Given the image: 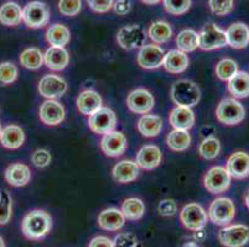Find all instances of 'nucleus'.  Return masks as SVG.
I'll return each instance as SVG.
<instances>
[{
    "label": "nucleus",
    "mask_w": 249,
    "mask_h": 247,
    "mask_svg": "<svg viewBox=\"0 0 249 247\" xmlns=\"http://www.w3.org/2000/svg\"><path fill=\"white\" fill-rule=\"evenodd\" d=\"M221 152V142L216 137H206L198 147V153L205 160H214Z\"/></svg>",
    "instance_id": "37"
},
{
    "label": "nucleus",
    "mask_w": 249,
    "mask_h": 247,
    "mask_svg": "<svg viewBox=\"0 0 249 247\" xmlns=\"http://www.w3.org/2000/svg\"><path fill=\"white\" fill-rule=\"evenodd\" d=\"M44 62L51 71H62L70 62V54L65 47L51 46L44 54Z\"/></svg>",
    "instance_id": "21"
},
{
    "label": "nucleus",
    "mask_w": 249,
    "mask_h": 247,
    "mask_svg": "<svg viewBox=\"0 0 249 247\" xmlns=\"http://www.w3.org/2000/svg\"><path fill=\"white\" fill-rule=\"evenodd\" d=\"M124 223H125V217H124L123 213L122 210L115 209V208L104 209L98 215V225L103 230L118 231L123 228Z\"/></svg>",
    "instance_id": "22"
},
{
    "label": "nucleus",
    "mask_w": 249,
    "mask_h": 247,
    "mask_svg": "<svg viewBox=\"0 0 249 247\" xmlns=\"http://www.w3.org/2000/svg\"><path fill=\"white\" fill-rule=\"evenodd\" d=\"M227 90L234 99H243L249 97V74L238 71L228 81Z\"/></svg>",
    "instance_id": "26"
},
{
    "label": "nucleus",
    "mask_w": 249,
    "mask_h": 247,
    "mask_svg": "<svg viewBox=\"0 0 249 247\" xmlns=\"http://www.w3.org/2000/svg\"><path fill=\"white\" fill-rule=\"evenodd\" d=\"M52 229V219L45 210H31L21 223L22 234L26 239L38 241L49 235Z\"/></svg>",
    "instance_id": "1"
},
{
    "label": "nucleus",
    "mask_w": 249,
    "mask_h": 247,
    "mask_svg": "<svg viewBox=\"0 0 249 247\" xmlns=\"http://www.w3.org/2000/svg\"><path fill=\"white\" fill-rule=\"evenodd\" d=\"M38 92L47 99L61 98L67 92V83L56 74H47L38 83Z\"/></svg>",
    "instance_id": "13"
},
{
    "label": "nucleus",
    "mask_w": 249,
    "mask_h": 247,
    "mask_svg": "<svg viewBox=\"0 0 249 247\" xmlns=\"http://www.w3.org/2000/svg\"><path fill=\"white\" fill-rule=\"evenodd\" d=\"M227 46V37L226 31L216 24H207L202 27L198 33V47L203 51H212V49H222Z\"/></svg>",
    "instance_id": "5"
},
{
    "label": "nucleus",
    "mask_w": 249,
    "mask_h": 247,
    "mask_svg": "<svg viewBox=\"0 0 249 247\" xmlns=\"http://www.w3.org/2000/svg\"><path fill=\"white\" fill-rule=\"evenodd\" d=\"M99 108H102V98L96 90H83L78 95V98H77V109H78V112L81 114L89 116L94 112H97Z\"/></svg>",
    "instance_id": "23"
},
{
    "label": "nucleus",
    "mask_w": 249,
    "mask_h": 247,
    "mask_svg": "<svg viewBox=\"0 0 249 247\" xmlns=\"http://www.w3.org/2000/svg\"><path fill=\"white\" fill-rule=\"evenodd\" d=\"M128 142L124 133L119 131H112L103 135L101 141V148L108 157H119L125 152Z\"/></svg>",
    "instance_id": "14"
},
{
    "label": "nucleus",
    "mask_w": 249,
    "mask_h": 247,
    "mask_svg": "<svg viewBox=\"0 0 249 247\" xmlns=\"http://www.w3.org/2000/svg\"><path fill=\"white\" fill-rule=\"evenodd\" d=\"M45 36H46V41L51 46L65 47L70 42L71 33L65 25L53 24L47 29Z\"/></svg>",
    "instance_id": "31"
},
{
    "label": "nucleus",
    "mask_w": 249,
    "mask_h": 247,
    "mask_svg": "<svg viewBox=\"0 0 249 247\" xmlns=\"http://www.w3.org/2000/svg\"><path fill=\"white\" fill-rule=\"evenodd\" d=\"M115 125H117V115L109 108L102 106L97 112L89 115V119H88V126L90 130L99 135H106L114 131Z\"/></svg>",
    "instance_id": "8"
},
{
    "label": "nucleus",
    "mask_w": 249,
    "mask_h": 247,
    "mask_svg": "<svg viewBox=\"0 0 249 247\" xmlns=\"http://www.w3.org/2000/svg\"><path fill=\"white\" fill-rule=\"evenodd\" d=\"M165 51L158 45H144L138 53V65L145 69H155L162 66Z\"/></svg>",
    "instance_id": "12"
},
{
    "label": "nucleus",
    "mask_w": 249,
    "mask_h": 247,
    "mask_svg": "<svg viewBox=\"0 0 249 247\" xmlns=\"http://www.w3.org/2000/svg\"><path fill=\"white\" fill-rule=\"evenodd\" d=\"M135 247H142V242H139V244H138Z\"/></svg>",
    "instance_id": "54"
},
{
    "label": "nucleus",
    "mask_w": 249,
    "mask_h": 247,
    "mask_svg": "<svg viewBox=\"0 0 249 247\" xmlns=\"http://www.w3.org/2000/svg\"><path fill=\"white\" fill-rule=\"evenodd\" d=\"M88 247H114L113 240H110L107 236H97L92 239Z\"/></svg>",
    "instance_id": "49"
},
{
    "label": "nucleus",
    "mask_w": 249,
    "mask_h": 247,
    "mask_svg": "<svg viewBox=\"0 0 249 247\" xmlns=\"http://www.w3.org/2000/svg\"><path fill=\"white\" fill-rule=\"evenodd\" d=\"M25 141V133L20 126L9 125L4 128L0 133V142L5 148L17 149L22 146Z\"/></svg>",
    "instance_id": "28"
},
{
    "label": "nucleus",
    "mask_w": 249,
    "mask_h": 247,
    "mask_svg": "<svg viewBox=\"0 0 249 247\" xmlns=\"http://www.w3.org/2000/svg\"><path fill=\"white\" fill-rule=\"evenodd\" d=\"M227 45L235 49H246L249 44V27L244 22H234L226 30Z\"/></svg>",
    "instance_id": "19"
},
{
    "label": "nucleus",
    "mask_w": 249,
    "mask_h": 247,
    "mask_svg": "<svg viewBox=\"0 0 249 247\" xmlns=\"http://www.w3.org/2000/svg\"><path fill=\"white\" fill-rule=\"evenodd\" d=\"M208 6L213 14L218 16H225L232 11L234 0H208Z\"/></svg>",
    "instance_id": "43"
},
{
    "label": "nucleus",
    "mask_w": 249,
    "mask_h": 247,
    "mask_svg": "<svg viewBox=\"0 0 249 247\" xmlns=\"http://www.w3.org/2000/svg\"><path fill=\"white\" fill-rule=\"evenodd\" d=\"M122 213L129 220H139L145 213V205L139 198H128L122 204Z\"/></svg>",
    "instance_id": "36"
},
{
    "label": "nucleus",
    "mask_w": 249,
    "mask_h": 247,
    "mask_svg": "<svg viewBox=\"0 0 249 247\" xmlns=\"http://www.w3.org/2000/svg\"><path fill=\"white\" fill-rule=\"evenodd\" d=\"M167 146L170 149L175 152H182L186 151L191 145V136L187 130H178L174 129L171 132L167 135Z\"/></svg>",
    "instance_id": "32"
},
{
    "label": "nucleus",
    "mask_w": 249,
    "mask_h": 247,
    "mask_svg": "<svg viewBox=\"0 0 249 247\" xmlns=\"http://www.w3.org/2000/svg\"><path fill=\"white\" fill-rule=\"evenodd\" d=\"M20 65L22 67L31 69V71H36L38 68H41L44 65V54L40 51V49L36 47H30L26 49L21 54H20Z\"/></svg>",
    "instance_id": "34"
},
{
    "label": "nucleus",
    "mask_w": 249,
    "mask_h": 247,
    "mask_svg": "<svg viewBox=\"0 0 249 247\" xmlns=\"http://www.w3.org/2000/svg\"><path fill=\"white\" fill-rule=\"evenodd\" d=\"M138 130L144 137H156L162 130L161 117L156 115H142L138 121Z\"/></svg>",
    "instance_id": "29"
},
{
    "label": "nucleus",
    "mask_w": 249,
    "mask_h": 247,
    "mask_svg": "<svg viewBox=\"0 0 249 247\" xmlns=\"http://www.w3.org/2000/svg\"><path fill=\"white\" fill-rule=\"evenodd\" d=\"M82 9L81 0H60L58 1V10L65 16H76Z\"/></svg>",
    "instance_id": "42"
},
{
    "label": "nucleus",
    "mask_w": 249,
    "mask_h": 247,
    "mask_svg": "<svg viewBox=\"0 0 249 247\" xmlns=\"http://www.w3.org/2000/svg\"><path fill=\"white\" fill-rule=\"evenodd\" d=\"M138 167L142 169H154L161 162V151L155 145H146L139 149L137 155Z\"/></svg>",
    "instance_id": "20"
},
{
    "label": "nucleus",
    "mask_w": 249,
    "mask_h": 247,
    "mask_svg": "<svg viewBox=\"0 0 249 247\" xmlns=\"http://www.w3.org/2000/svg\"><path fill=\"white\" fill-rule=\"evenodd\" d=\"M65 108L55 99H49L40 108V120L47 126L60 125L65 120Z\"/></svg>",
    "instance_id": "16"
},
{
    "label": "nucleus",
    "mask_w": 249,
    "mask_h": 247,
    "mask_svg": "<svg viewBox=\"0 0 249 247\" xmlns=\"http://www.w3.org/2000/svg\"><path fill=\"white\" fill-rule=\"evenodd\" d=\"M216 117L225 125H238L246 117V109L237 99L225 98L217 106Z\"/></svg>",
    "instance_id": "3"
},
{
    "label": "nucleus",
    "mask_w": 249,
    "mask_h": 247,
    "mask_svg": "<svg viewBox=\"0 0 249 247\" xmlns=\"http://www.w3.org/2000/svg\"><path fill=\"white\" fill-rule=\"evenodd\" d=\"M170 95H171V100L174 101V104H176V106L191 108L200 101L201 90L194 82L189 79H181L174 83Z\"/></svg>",
    "instance_id": "2"
},
{
    "label": "nucleus",
    "mask_w": 249,
    "mask_h": 247,
    "mask_svg": "<svg viewBox=\"0 0 249 247\" xmlns=\"http://www.w3.org/2000/svg\"><path fill=\"white\" fill-rule=\"evenodd\" d=\"M238 63L232 58H223L216 66V74L221 81L228 82L237 72H238Z\"/></svg>",
    "instance_id": "38"
},
{
    "label": "nucleus",
    "mask_w": 249,
    "mask_h": 247,
    "mask_svg": "<svg viewBox=\"0 0 249 247\" xmlns=\"http://www.w3.org/2000/svg\"><path fill=\"white\" fill-rule=\"evenodd\" d=\"M1 130H3V128H1V124H0V133H1Z\"/></svg>",
    "instance_id": "55"
},
{
    "label": "nucleus",
    "mask_w": 249,
    "mask_h": 247,
    "mask_svg": "<svg viewBox=\"0 0 249 247\" xmlns=\"http://www.w3.org/2000/svg\"><path fill=\"white\" fill-rule=\"evenodd\" d=\"M146 40L145 31L139 25H128L118 31L117 42L122 49L130 51L144 46Z\"/></svg>",
    "instance_id": "11"
},
{
    "label": "nucleus",
    "mask_w": 249,
    "mask_h": 247,
    "mask_svg": "<svg viewBox=\"0 0 249 247\" xmlns=\"http://www.w3.org/2000/svg\"><path fill=\"white\" fill-rule=\"evenodd\" d=\"M218 240L225 247H243L249 241V228L243 224H234L222 228Z\"/></svg>",
    "instance_id": "6"
},
{
    "label": "nucleus",
    "mask_w": 249,
    "mask_h": 247,
    "mask_svg": "<svg viewBox=\"0 0 249 247\" xmlns=\"http://www.w3.org/2000/svg\"><path fill=\"white\" fill-rule=\"evenodd\" d=\"M207 213L197 203L187 204L180 213V220L182 225L192 231L202 230L207 223Z\"/></svg>",
    "instance_id": "10"
},
{
    "label": "nucleus",
    "mask_w": 249,
    "mask_h": 247,
    "mask_svg": "<svg viewBox=\"0 0 249 247\" xmlns=\"http://www.w3.org/2000/svg\"><path fill=\"white\" fill-rule=\"evenodd\" d=\"M0 247H5V242H4V239L0 236Z\"/></svg>",
    "instance_id": "53"
},
{
    "label": "nucleus",
    "mask_w": 249,
    "mask_h": 247,
    "mask_svg": "<svg viewBox=\"0 0 249 247\" xmlns=\"http://www.w3.org/2000/svg\"><path fill=\"white\" fill-rule=\"evenodd\" d=\"M22 21V9L14 1L0 6V24L4 26H17Z\"/></svg>",
    "instance_id": "30"
},
{
    "label": "nucleus",
    "mask_w": 249,
    "mask_h": 247,
    "mask_svg": "<svg viewBox=\"0 0 249 247\" xmlns=\"http://www.w3.org/2000/svg\"><path fill=\"white\" fill-rule=\"evenodd\" d=\"M50 19L49 8L42 1H31L22 9V21L30 29H41Z\"/></svg>",
    "instance_id": "7"
},
{
    "label": "nucleus",
    "mask_w": 249,
    "mask_h": 247,
    "mask_svg": "<svg viewBox=\"0 0 249 247\" xmlns=\"http://www.w3.org/2000/svg\"><path fill=\"white\" fill-rule=\"evenodd\" d=\"M113 9L118 15H126L132 9V4L129 0H118L113 4Z\"/></svg>",
    "instance_id": "48"
},
{
    "label": "nucleus",
    "mask_w": 249,
    "mask_h": 247,
    "mask_svg": "<svg viewBox=\"0 0 249 247\" xmlns=\"http://www.w3.org/2000/svg\"><path fill=\"white\" fill-rule=\"evenodd\" d=\"M176 46L185 53L194 52L198 47V33L192 29H185L176 36Z\"/></svg>",
    "instance_id": "33"
},
{
    "label": "nucleus",
    "mask_w": 249,
    "mask_h": 247,
    "mask_svg": "<svg viewBox=\"0 0 249 247\" xmlns=\"http://www.w3.org/2000/svg\"><path fill=\"white\" fill-rule=\"evenodd\" d=\"M18 67L13 62L0 63V85H9L18 79Z\"/></svg>",
    "instance_id": "40"
},
{
    "label": "nucleus",
    "mask_w": 249,
    "mask_h": 247,
    "mask_svg": "<svg viewBox=\"0 0 249 247\" xmlns=\"http://www.w3.org/2000/svg\"><path fill=\"white\" fill-rule=\"evenodd\" d=\"M164 8L173 15H182L191 8V0H162Z\"/></svg>",
    "instance_id": "41"
},
{
    "label": "nucleus",
    "mask_w": 249,
    "mask_h": 247,
    "mask_svg": "<svg viewBox=\"0 0 249 247\" xmlns=\"http://www.w3.org/2000/svg\"><path fill=\"white\" fill-rule=\"evenodd\" d=\"M144 4H148V5H155V4H159L161 0H142Z\"/></svg>",
    "instance_id": "50"
},
{
    "label": "nucleus",
    "mask_w": 249,
    "mask_h": 247,
    "mask_svg": "<svg viewBox=\"0 0 249 247\" xmlns=\"http://www.w3.org/2000/svg\"><path fill=\"white\" fill-rule=\"evenodd\" d=\"M154 97L149 90L146 89H135L128 95L126 105L129 110L137 114H148L154 108Z\"/></svg>",
    "instance_id": "15"
},
{
    "label": "nucleus",
    "mask_w": 249,
    "mask_h": 247,
    "mask_svg": "<svg viewBox=\"0 0 249 247\" xmlns=\"http://www.w3.org/2000/svg\"><path fill=\"white\" fill-rule=\"evenodd\" d=\"M5 181L11 187H25L31 180V171L26 165L15 162L5 169Z\"/></svg>",
    "instance_id": "18"
},
{
    "label": "nucleus",
    "mask_w": 249,
    "mask_h": 247,
    "mask_svg": "<svg viewBox=\"0 0 249 247\" xmlns=\"http://www.w3.org/2000/svg\"><path fill=\"white\" fill-rule=\"evenodd\" d=\"M148 35L155 44H166L173 36V29L165 21H154L149 27Z\"/></svg>",
    "instance_id": "35"
},
{
    "label": "nucleus",
    "mask_w": 249,
    "mask_h": 247,
    "mask_svg": "<svg viewBox=\"0 0 249 247\" xmlns=\"http://www.w3.org/2000/svg\"><path fill=\"white\" fill-rule=\"evenodd\" d=\"M158 212L161 216H174L178 212V207L173 199H164L158 205Z\"/></svg>",
    "instance_id": "46"
},
{
    "label": "nucleus",
    "mask_w": 249,
    "mask_h": 247,
    "mask_svg": "<svg viewBox=\"0 0 249 247\" xmlns=\"http://www.w3.org/2000/svg\"><path fill=\"white\" fill-rule=\"evenodd\" d=\"M203 185L211 194H221L228 190L231 176L226 167H212L203 177Z\"/></svg>",
    "instance_id": "9"
},
{
    "label": "nucleus",
    "mask_w": 249,
    "mask_h": 247,
    "mask_svg": "<svg viewBox=\"0 0 249 247\" xmlns=\"http://www.w3.org/2000/svg\"><path fill=\"white\" fill-rule=\"evenodd\" d=\"M207 216L214 225H230V223H232L235 216L234 203L230 198H226V197L214 199L211 205H210Z\"/></svg>",
    "instance_id": "4"
},
{
    "label": "nucleus",
    "mask_w": 249,
    "mask_h": 247,
    "mask_svg": "<svg viewBox=\"0 0 249 247\" xmlns=\"http://www.w3.org/2000/svg\"><path fill=\"white\" fill-rule=\"evenodd\" d=\"M139 176V167L137 162L129 160H123L118 162L113 168V177L118 183L126 184L135 181Z\"/></svg>",
    "instance_id": "24"
},
{
    "label": "nucleus",
    "mask_w": 249,
    "mask_h": 247,
    "mask_svg": "<svg viewBox=\"0 0 249 247\" xmlns=\"http://www.w3.org/2000/svg\"><path fill=\"white\" fill-rule=\"evenodd\" d=\"M13 214V199L6 189H0V225H6Z\"/></svg>",
    "instance_id": "39"
},
{
    "label": "nucleus",
    "mask_w": 249,
    "mask_h": 247,
    "mask_svg": "<svg viewBox=\"0 0 249 247\" xmlns=\"http://www.w3.org/2000/svg\"><path fill=\"white\" fill-rule=\"evenodd\" d=\"M244 204H246L247 209L249 210V190L246 193V197H244Z\"/></svg>",
    "instance_id": "51"
},
{
    "label": "nucleus",
    "mask_w": 249,
    "mask_h": 247,
    "mask_svg": "<svg viewBox=\"0 0 249 247\" xmlns=\"http://www.w3.org/2000/svg\"><path fill=\"white\" fill-rule=\"evenodd\" d=\"M189 63V57L185 52H181L178 49H171L167 53H165L162 66L169 73L178 74L186 71Z\"/></svg>",
    "instance_id": "25"
},
{
    "label": "nucleus",
    "mask_w": 249,
    "mask_h": 247,
    "mask_svg": "<svg viewBox=\"0 0 249 247\" xmlns=\"http://www.w3.org/2000/svg\"><path fill=\"white\" fill-rule=\"evenodd\" d=\"M226 169L231 178L244 180L249 176V155L243 151L234 152L228 157Z\"/></svg>",
    "instance_id": "17"
},
{
    "label": "nucleus",
    "mask_w": 249,
    "mask_h": 247,
    "mask_svg": "<svg viewBox=\"0 0 249 247\" xmlns=\"http://www.w3.org/2000/svg\"><path fill=\"white\" fill-rule=\"evenodd\" d=\"M90 9L96 13H108L110 9H113V0H86Z\"/></svg>",
    "instance_id": "47"
},
{
    "label": "nucleus",
    "mask_w": 249,
    "mask_h": 247,
    "mask_svg": "<svg viewBox=\"0 0 249 247\" xmlns=\"http://www.w3.org/2000/svg\"><path fill=\"white\" fill-rule=\"evenodd\" d=\"M183 247H198V245L194 241H190V242H186Z\"/></svg>",
    "instance_id": "52"
},
{
    "label": "nucleus",
    "mask_w": 249,
    "mask_h": 247,
    "mask_svg": "<svg viewBox=\"0 0 249 247\" xmlns=\"http://www.w3.org/2000/svg\"><path fill=\"white\" fill-rule=\"evenodd\" d=\"M31 162L37 168H45L51 162V155L47 149H36L31 155Z\"/></svg>",
    "instance_id": "44"
},
{
    "label": "nucleus",
    "mask_w": 249,
    "mask_h": 247,
    "mask_svg": "<svg viewBox=\"0 0 249 247\" xmlns=\"http://www.w3.org/2000/svg\"><path fill=\"white\" fill-rule=\"evenodd\" d=\"M139 242L140 241L138 240V237L135 235L130 234V232L119 234L113 240L114 247H135Z\"/></svg>",
    "instance_id": "45"
},
{
    "label": "nucleus",
    "mask_w": 249,
    "mask_h": 247,
    "mask_svg": "<svg viewBox=\"0 0 249 247\" xmlns=\"http://www.w3.org/2000/svg\"><path fill=\"white\" fill-rule=\"evenodd\" d=\"M170 124L174 129L178 130H189L195 124V114L191 108H185V106H176L171 110L170 114Z\"/></svg>",
    "instance_id": "27"
}]
</instances>
